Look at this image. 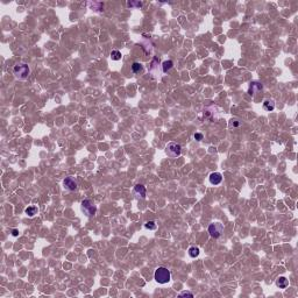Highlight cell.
<instances>
[{
    "instance_id": "cell-4",
    "label": "cell",
    "mask_w": 298,
    "mask_h": 298,
    "mask_svg": "<svg viewBox=\"0 0 298 298\" xmlns=\"http://www.w3.org/2000/svg\"><path fill=\"white\" fill-rule=\"evenodd\" d=\"M166 151L167 154H168V156L175 159V157H178L181 155V153H182V147H181V144L176 143V142H170V143H168V146H167Z\"/></svg>"
},
{
    "instance_id": "cell-16",
    "label": "cell",
    "mask_w": 298,
    "mask_h": 298,
    "mask_svg": "<svg viewBox=\"0 0 298 298\" xmlns=\"http://www.w3.org/2000/svg\"><path fill=\"white\" fill-rule=\"evenodd\" d=\"M90 6L91 8L96 12H103L104 11V5L100 4V2H90Z\"/></svg>"
},
{
    "instance_id": "cell-24",
    "label": "cell",
    "mask_w": 298,
    "mask_h": 298,
    "mask_svg": "<svg viewBox=\"0 0 298 298\" xmlns=\"http://www.w3.org/2000/svg\"><path fill=\"white\" fill-rule=\"evenodd\" d=\"M12 234H13L14 237H17L18 234H19V232H18V229H13V231H12Z\"/></svg>"
},
{
    "instance_id": "cell-11",
    "label": "cell",
    "mask_w": 298,
    "mask_h": 298,
    "mask_svg": "<svg viewBox=\"0 0 298 298\" xmlns=\"http://www.w3.org/2000/svg\"><path fill=\"white\" fill-rule=\"evenodd\" d=\"M263 108H265V111H273L274 108H275V101L273 99H265V101H263Z\"/></svg>"
},
{
    "instance_id": "cell-8",
    "label": "cell",
    "mask_w": 298,
    "mask_h": 298,
    "mask_svg": "<svg viewBox=\"0 0 298 298\" xmlns=\"http://www.w3.org/2000/svg\"><path fill=\"white\" fill-rule=\"evenodd\" d=\"M134 194L139 199H144L146 198V188H144L142 184H136L134 186Z\"/></svg>"
},
{
    "instance_id": "cell-22",
    "label": "cell",
    "mask_w": 298,
    "mask_h": 298,
    "mask_svg": "<svg viewBox=\"0 0 298 298\" xmlns=\"http://www.w3.org/2000/svg\"><path fill=\"white\" fill-rule=\"evenodd\" d=\"M203 139H204V135H203L202 133H196V134H194V140H196V141H202Z\"/></svg>"
},
{
    "instance_id": "cell-7",
    "label": "cell",
    "mask_w": 298,
    "mask_h": 298,
    "mask_svg": "<svg viewBox=\"0 0 298 298\" xmlns=\"http://www.w3.org/2000/svg\"><path fill=\"white\" fill-rule=\"evenodd\" d=\"M262 88H263V86H262L261 83H259V82H252L250 86H249L248 93L250 96H255L256 93H259L260 91H262Z\"/></svg>"
},
{
    "instance_id": "cell-9",
    "label": "cell",
    "mask_w": 298,
    "mask_h": 298,
    "mask_svg": "<svg viewBox=\"0 0 298 298\" xmlns=\"http://www.w3.org/2000/svg\"><path fill=\"white\" fill-rule=\"evenodd\" d=\"M159 62V60L155 57L154 60H153V62H151V65H150V68H149V71H150V73L154 76V77H157V75H161L160 70H159V64H156Z\"/></svg>"
},
{
    "instance_id": "cell-6",
    "label": "cell",
    "mask_w": 298,
    "mask_h": 298,
    "mask_svg": "<svg viewBox=\"0 0 298 298\" xmlns=\"http://www.w3.org/2000/svg\"><path fill=\"white\" fill-rule=\"evenodd\" d=\"M63 184H64V188L69 191H75L77 190V182L75 181V178L72 177H65V179L63 181Z\"/></svg>"
},
{
    "instance_id": "cell-18",
    "label": "cell",
    "mask_w": 298,
    "mask_h": 298,
    "mask_svg": "<svg viewBox=\"0 0 298 298\" xmlns=\"http://www.w3.org/2000/svg\"><path fill=\"white\" fill-rule=\"evenodd\" d=\"M189 255L191 257H197L199 255V248L198 247H190L189 248Z\"/></svg>"
},
{
    "instance_id": "cell-19",
    "label": "cell",
    "mask_w": 298,
    "mask_h": 298,
    "mask_svg": "<svg viewBox=\"0 0 298 298\" xmlns=\"http://www.w3.org/2000/svg\"><path fill=\"white\" fill-rule=\"evenodd\" d=\"M144 227L147 228V229H156V224H155V221H147L146 224H144Z\"/></svg>"
},
{
    "instance_id": "cell-5",
    "label": "cell",
    "mask_w": 298,
    "mask_h": 298,
    "mask_svg": "<svg viewBox=\"0 0 298 298\" xmlns=\"http://www.w3.org/2000/svg\"><path fill=\"white\" fill-rule=\"evenodd\" d=\"M222 231H224V226L220 222H214L209 226V233L213 237H219L222 234Z\"/></svg>"
},
{
    "instance_id": "cell-21",
    "label": "cell",
    "mask_w": 298,
    "mask_h": 298,
    "mask_svg": "<svg viewBox=\"0 0 298 298\" xmlns=\"http://www.w3.org/2000/svg\"><path fill=\"white\" fill-rule=\"evenodd\" d=\"M240 125H241V122L239 121V120H237V119H232L229 121V127H239Z\"/></svg>"
},
{
    "instance_id": "cell-14",
    "label": "cell",
    "mask_w": 298,
    "mask_h": 298,
    "mask_svg": "<svg viewBox=\"0 0 298 298\" xmlns=\"http://www.w3.org/2000/svg\"><path fill=\"white\" fill-rule=\"evenodd\" d=\"M172 65H174L172 61H170V60H169V61H164L163 63H162V65H161V68H162V72H163V73L168 72L171 68H172Z\"/></svg>"
},
{
    "instance_id": "cell-10",
    "label": "cell",
    "mask_w": 298,
    "mask_h": 298,
    "mask_svg": "<svg viewBox=\"0 0 298 298\" xmlns=\"http://www.w3.org/2000/svg\"><path fill=\"white\" fill-rule=\"evenodd\" d=\"M221 181H222V175L219 174V172H213L210 175V183L213 184V185H218L220 184Z\"/></svg>"
},
{
    "instance_id": "cell-15",
    "label": "cell",
    "mask_w": 298,
    "mask_h": 298,
    "mask_svg": "<svg viewBox=\"0 0 298 298\" xmlns=\"http://www.w3.org/2000/svg\"><path fill=\"white\" fill-rule=\"evenodd\" d=\"M132 70L134 73H140V72H142V70H143V65L141 63L134 62L132 64Z\"/></svg>"
},
{
    "instance_id": "cell-17",
    "label": "cell",
    "mask_w": 298,
    "mask_h": 298,
    "mask_svg": "<svg viewBox=\"0 0 298 298\" xmlns=\"http://www.w3.org/2000/svg\"><path fill=\"white\" fill-rule=\"evenodd\" d=\"M111 58H112L113 61H119V60H121V53H120L119 50H113V51L111 53Z\"/></svg>"
},
{
    "instance_id": "cell-20",
    "label": "cell",
    "mask_w": 298,
    "mask_h": 298,
    "mask_svg": "<svg viewBox=\"0 0 298 298\" xmlns=\"http://www.w3.org/2000/svg\"><path fill=\"white\" fill-rule=\"evenodd\" d=\"M142 5H143V4H142L141 1H129V2H128V6H129V7H139V8H140V7H142Z\"/></svg>"
},
{
    "instance_id": "cell-23",
    "label": "cell",
    "mask_w": 298,
    "mask_h": 298,
    "mask_svg": "<svg viewBox=\"0 0 298 298\" xmlns=\"http://www.w3.org/2000/svg\"><path fill=\"white\" fill-rule=\"evenodd\" d=\"M179 296L183 297V296H189V297H193V293L190 292V291H183V292L179 293Z\"/></svg>"
},
{
    "instance_id": "cell-3",
    "label": "cell",
    "mask_w": 298,
    "mask_h": 298,
    "mask_svg": "<svg viewBox=\"0 0 298 298\" xmlns=\"http://www.w3.org/2000/svg\"><path fill=\"white\" fill-rule=\"evenodd\" d=\"M82 210H83V212L88 215V217H93V215L96 214V212H97V207H96V205L92 203V200H90V199H84L83 202H82Z\"/></svg>"
},
{
    "instance_id": "cell-1",
    "label": "cell",
    "mask_w": 298,
    "mask_h": 298,
    "mask_svg": "<svg viewBox=\"0 0 298 298\" xmlns=\"http://www.w3.org/2000/svg\"><path fill=\"white\" fill-rule=\"evenodd\" d=\"M155 281L160 284H164L170 281V271L168 270L164 267H159L156 271H155Z\"/></svg>"
},
{
    "instance_id": "cell-12",
    "label": "cell",
    "mask_w": 298,
    "mask_h": 298,
    "mask_svg": "<svg viewBox=\"0 0 298 298\" xmlns=\"http://www.w3.org/2000/svg\"><path fill=\"white\" fill-rule=\"evenodd\" d=\"M276 285L278 288H281V289H285V288L289 285V281H288L285 277L281 276V277H278V278H277Z\"/></svg>"
},
{
    "instance_id": "cell-2",
    "label": "cell",
    "mask_w": 298,
    "mask_h": 298,
    "mask_svg": "<svg viewBox=\"0 0 298 298\" xmlns=\"http://www.w3.org/2000/svg\"><path fill=\"white\" fill-rule=\"evenodd\" d=\"M13 72L15 75V77L20 80H25L27 79V77L29 76V72H30V69L27 64H18V65L14 66L13 69Z\"/></svg>"
},
{
    "instance_id": "cell-13",
    "label": "cell",
    "mask_w": 298,
    "mask_h": 298,
    "mask_svg": "<svg viewBox=\"0 0 298 298\" xmlns=\"http://www.w3.org/2000/svg\"><path fill=\"white\" fill-rule=\"evenodd\" d=\"M25 212H26V214H27L28 217H34L35 214H37L39 209H37V206H34V205H32V206H28L27 209L25 210Z\"/></svg>"
}]
</instances>
